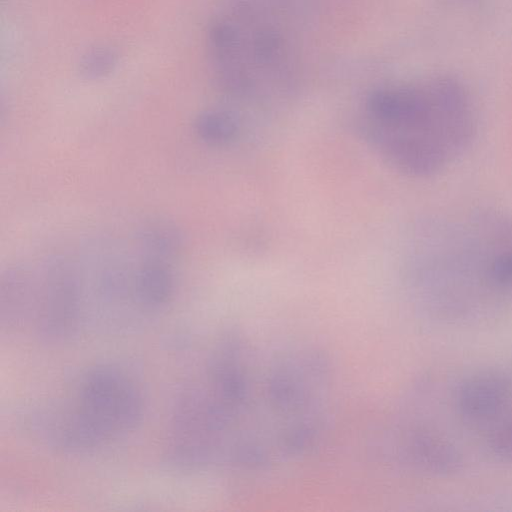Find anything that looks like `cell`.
Segmentation results:
<instances>
[{
  "label": "cell",
  "instance_id": "2",
  "mask_svg": "<svg viewBox=\"0 0 512 512\" xmlns=\"http://www.w3.org/2000/svg\"><path fill=\"white\" fill-rule=\"evenodd\" d=\"M405 278L420 305L512 291V216L480 210L427 222L410 243Z\"/></svg>",
  "mask_w": 512,
  "mask_h": 512
},
{
  "label": "cell",
  "instance_id": "12",
  "mask_svg": "<svg viewBox=\"0 0 512 512\" xmlns=\"http://www.w3.org/2000/svg\"><path fill=\"white\" fill-rule=\"evenodd\" d=\"M490 442L495 453L502 456H512V423L495 431Z\"/></svg>",
  "mask_w": 512,
  "mask_h": 512
},
{
  "label": "cell",
  "instance_id": "7",
  "mask_svg": "<svg viewBox=\"0 0 512 512\" xmlns=\"http://www.w3.org/2000/svg\"><path fill=\"white\" fill-rule=\"evenodd\" d=\"M507 394V384L502 378L494 375L475 377L461 386L459 409L470 419H491L502 410Z\"/></svg>",
  "mask_w": 512,
  "mask_h": 512
},
{
  "label": "cell",
  "instance_id": "11",
  "mask_svg": "<svg viewBox=\"0 0 512 512\" xmlns=\"http://www.w3.org/2000/svg\"><path fill=\"white\" fill-rule=\"evenodd\" d=\"M119 54L109 45H96L87 49L79 58L77 71L81 78L89 81L106 78L115 71Z\"/></svg>",
  "mask_w": 512,
  "mask_h": 512
},
{
  "label": "cell",
  "instance_id": "4",
  "mask_svg": "<svg viewBox=\"0 0 512 512\" xmlns=\"http://www.w3.org/2000/svg\"><path fill=\"white\" fill-rule=\"evenodd\" d=\"M272 8L259 0H225L211 18L208 64L214 82L227 95L271 101L292 87L294 40Z\"/></svg>",
  "mask_w": 512,
  "mask_h": 512
},
{
  "label": "cell",
  "instance_id": "6",
  "mask_svg": "<svg viewBox=\"0 0 512 512\" xmlns=\"http://www.w3.org/2000/svg\"><path fill=\"white\" fill-rule=\"evenodd\" d=\"M79 287L71 267L55 259L46 268L36 306L40 334L59 339L72 336L79 327Z\"/></svg>",
  "mask_w": 512,
  "mask_h": 512
},
{
  "label": "cell",
  "instance_id": "10",
  "mask_svg": "<svg viewBox=\"0 0 512 512\" xmlns=\"http://www.w3.org/2000/svg\"><path fill=\"white\" fill-rule=\"evenodd\" d=\"M240 129L238 117L222 109L205 110L194 121L197 137L211 146H226L232 143L237 139Z\"/></svg>",
  "mask_w": 512,
  "mask_h": 512
},
{
  "label": "cell",
  "instance_id": "8",
  "mask_svg": "<svg viewBox=\"0 0 512 512\" xmlns=\"http://www.w3.org/2000/svg\"><path fill=\"white\" fill-rule=\"evenodd\" d=\"M173 291L174 279L168 264L146 259L133 281V298L142 312H157L164 308Z\"/></svg>",
  "mask_w": 512,
  "mask_h": 512
},
{
  "label": "cell",
  "instance_id": "5",
  "mask_svg": "<svg viewBox=\"0 0 512 512\" xmlns=\"http://www.w3.org/2000/svg\"><path fill=\"white\" fill-rule=\"evenodd\" d=\"M74 393L47 423L49 441L71 453L100 449L133 431L143 414L141 392L112 365L95 366L78 381Z\"/></svg>",
  "mask_w": 512,
  "mask_h": 512
},
{
  "label": "cell",
  "instance_id": "9",
  "mask_svg": "<svg viewBox=\"0 0 512 512\" xmlns=\"http://www.w3.org/2000/svg\"><path fill=\"white\" fill-rule=\"evenodd\" d=\"M140 246L147 260L166 262L180 253L183 235L171 221L151 219L146 221L138 232Z\"/></svg>",
  "mask_w": 512,
  "mask_h": 512
},
{
  "label": "cell",
  "instance_id": "1",
  "mask_svg": "<svg viewBox=\"0 0 512 512\" xmlns=\"http://www.w3.org/2000/svg\"><path fill=\"white\" fill-rule=\"evenodd\" d=\"M331 376L328 360L314 348L260 354L232 467L260 470L309 449L326 422Z\"/></svg>",
  "mask_w": 512,
  "mask_h": 512
},
{
  "label": "cell",
  "instance_id": "3",
  "mask_svg": "<svg viewBox=\"0 0 512 512\" xmlns=\"http://www.w3.org/2000/svg\"><path fill=\"white\" fill-rule=\"evenodd\" d=\"M474 116L456 91L380 88L366 99L362 132L399 172L429 177L445 170L470 147Z\"/></svg>",
  "mask_w": 512,
  "mask_h": 512
}]
</instances>
